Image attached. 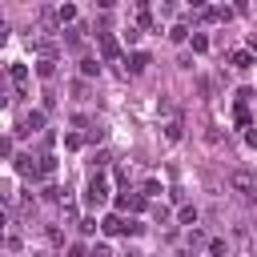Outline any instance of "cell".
Masks as SVG:
<instances>
[{
	"mask_svg": "<svg viewBox=\"0 0 257 257\" xmlns=\"http://www.w3.org/2000/svg\"><path fill=\"white\" fill-rule=\"evenodd\" d=\"M104 201H108V181H104V173H96V177L84 185V205H88V209H100Z\"/></svg>",
	"mask_w": 257,
	"mask_h": 257,
	"instance_id": "obj_1",
	"label": "cell"
},
{
	"mask_svg": "<svg viewBox=\"0 0 257 257\" xmlns=\"http://www.w3.org/2000/svg\"><path fill=\"white\" fill-rule=\"evenodd\" d=\"M229 185H233L241 197H257V177H253L249 169H233V173H229Z\"/></svg>",
	"mask_w": 257,
	"mask_h": 257,
	"instance_id": "obj_2",
	"label": "cell"
},
{
	"mask_svg": "<svg viewBox=\"0 0 257 257\" xmlns=\"http://www.w3.org/2000/svg\"><path fill=\"white\" fill-rule=\"evenodd\" d=\"M100 56L112 64V60H120V40L112 36V32H100Z\"/></svg>",
	"mask_w": 257,
	"mask_h": 257,
	"instance_id": "obj_3",
	"label": "cell"
},
{
	"mask_svg": "<svg viewBox=\"0 0 257 257\" xmlns=\"http://www.w3.org/2000/svg\"><path fill=\"white\" fill-rule=\"evenodd\" d=\"M40 128H44V108H32V112L20 120V128H16V133L24 137V133H40Z\"/></svg>",
	"mask_w": 257,
	"mask_h": 257,
	"instance_id": "obj_4",
	"label": "cell"
},
{
	"mask_svg": "<svg viewBox=\"0 0 257 257\" xmlns=\"http://www.w3.org/2000/svg\"><path fill=\"white\" fill-rule=\"evenodd\" d=\"M161 128H165V141H173V145H177V141L185 137V124H181V112H173V116H165V124H161Z\"/></svg>",
	"mask_w": 257,
	"mask_h": 257,
	"instance_id": "obj_5",
	"label": "cell"
},
{
	"mask_svg": "<svg viewBox=\"0 0 257 257\" xmlns=\"http://www.w3.org/2000/svg\"><path fill=\"white\" fill-rule=\"evenodd\" d=\"M141 209H145V193H133V197L124 193V197L116 201V213H141Z\"/></svg>",
	"mask_w": 257,
	"mask_h": 257,
	"instance_id": "obj_6",
	"label": "cell"
},
{
	"mask_svg": "<svg viewBox=\"0 0 257 257\" xmlns=\"http://www.w3.org/2000/svg\"><path fill=\"white\" fill-rule=\"evenodd\" d=\"M100 229H104L108 237H116V233H128V221H124L120 213H108V217L100 221Z\"/></svg>",
	"mask_w": 257,
	"mask_h": 257,
	"instance_id": "obj_7",
	"label": "cell"
},
{
	"mask_svg": "<svg viewBox=\"0 0 257 257\" xmlns=\"http://www.w3.org/2000/svg\"><path fill=\"white\" fill-rule=\"evenodd\" d=\"M229 64H233V68H253V52L237 48V52H229Z\"/></svg>",
	"mask_w": 257,
	"mask_h": 257,
	"instance_id": "obj_8",
	"label": "cell"
},
{
	"mask_svg": "<svg viewBox=\"0 0 257 257\" xmlns=\"http://www.w3.org/2000/svg\"><path fill=\"white\" fill-rule=\"evenodd\" d=\"M8 76H12L16 92H24V84H28V68H24V64H12V68H8Z\"/></svg>",
	"mask_w": 257,
	"mask_h": 257,
	"instance_id": "obj_9",
	"label": "cell"
},
{
	"mask_svg": "<svg viewBox=\"0 0 257 257\" xmlns=\"http://www.w3.org/2000/svg\"><path fill=\"white\" fill-rule=\"evenodd\" d=\"M16 169H20L24 177H40V165H36L32 157H16Z\"/></svg>",
	"mask_w": 257,
	"mask_h": 257,
	"instance_id": "obj_10",
	"label": "cell"
},
{
	"mask_svg": "<svg viewBox=\"0 0 257 257\" xmlns=\"http://www.w3.org/2000/svg\"><path fill=\"white\" fill-rule=\"evenodd\" d=\"M96 72H100V60L84 56V60H80V80H88V76H96Z\"/></svg>",
	"mask_w": 257,
	"mask_h": 257,
	"instance_id": "obj_11",
	"label": "cell"
},
{
	"mask_svg": "<svg viewBox=\"0 0 257 257\" xmlns=\"http://www.w3.org/2000/svg\"><path fill=\"white\" fill-rule=\"evenodd\" d=\"M145 64H149V52H133L128 56V72H145Z\"/></svg>",
	"mask_w": 257,
	"mask_h": 257,
	"instance_id": "obj_12",
	"label": "cell"
},
{
	"mask_svg": "<svg viewBox=\"0 0 257 257\" xmlns=\"http://www.w3.org/2000/svg\"><path fill=\"white\" fill-rule=\"evenodd\" d=\"M56 20H60V24H72V20H76V8H72V4H60V8H56Z\"/></svg>",
	"mask_w": 257,
	"mask_h": 257,
	"instance_id": "obj_13",
	"label": "cell"
},
{
	"mask_svg": "<svg viewBox=\"0 0 257 257\" xmlns=\"http://www.w3.org/2000/svg\"><path fill=\"white\" fill-rule=\"evenodd\" d=\"M177 217H181V225H189V229L197 225V209H193V205H181V213H177Z\"/></svg>",
	"mask_w": 257,
	"mask_h": 257,
	"instance_id": "obj_14",
	"label": "cell"
},
{
	"mask_svg": "<svg viewBox=\"0 0 257 257\" xmlns=\"http://www.w3.org/2000/svg\"><path fill=\"white\" fill-rule=\"evenodd\" d=\"M189 44H193V52H205V48H209V36H205V32H193Z\"/></svg>",
	"mask_w": 257,
	"mask_h": 257,
	"instance_id": "obj_15",
	"label": "cell"
},
{
	"mask_svg": "<svg viewBox=\"0 0 257 257\" xmlns=\"http://www.w3.org/2000/svg\"><path fill=\"white\" fill-rule=\"evenodd\" d=\"M36 72H40L44 80H52V76H56V60H40V64H36Z\"/></svg>",
	"mask_w": 257,
	"mask_h": 257,
	"instance_id": "obj_16",
	"label": "cell"
},
{
	"mask_svg": "<svg viewBox=\"0 0 257 257\" xmlns=\"http://www.w3.org/2000/svg\"><path fill=\"white\" fill-rule=\"evenodd\" d=\"M169 40H177V44L189 40V28H185V24H173V28H169Z\"/></svg>",
	"mask_w": 257,
	"mask_h": 257,
	"instance_id": "obj_17",
	"label": "cell"
},
{
	"mask_svg": "<svg viewBox=\"0 0 257 257\" xmlns=\"http://www.w3.org/2000/svg\"><path fill=\"white\" fill-rule=\"evenodd\" d=\"M64 44H68V48H80V44H84V36H80L76 28H68V32H64Z\"/></svg>",
	"mask_w": 257,
	"mask_h": 257,
	"instance_id": "obj_18",
	"label": "cell"
},
{
	"mask_svg": "<svg viewBox=\"0 0 257 257\" xmlns=\"http://www.w3.org/2000/svg\"><path fill=\"white\" fill-rule=\"evenodd\" d=\"M72 96L76 100H88V80H72Z\"/></svg>",
	"mask_w": 257,
	"mask_h": 257,
	"instance_id": "obj_19",
	"label": "cell"
},
{
	"mask_svg": "<svg viewBox=\"0 0 257 257\" xmlns=\"http://www.w3.org/2000/svg\"><path fill=\"white\" fill-rule=\"evenodd\" d=\"M209 253H213V257H229V249H225V241H221V237H213V241H209Z\"/></svg>",
	"mask_w": 257,
	"mask_h": 257,
	"instance_id": "obj_20",
	"label": "cell"
},
{
	"mask_svg": "<svg viewBox=\"0 0 257 257\" xmlns=\"http://www.w3.org/2000/svg\"><path fill=\"white\" fill-rule=\"evenodd\" d=\"M56 169V157H40V177H48Z\"/></svg>",
	"mask_w": 257,
	"mask_h": 257,
	"instance_id": "obj_21",
	"label": "cell"
},
{
	"mask_svg": "<svg viewBox=\"0 0 257 257\" xmlns=\"http://www.w3.org/2000/svg\"><path fill=\"white\" fill-rule=\"evenodd\" d=\"M96 229H100V225H96V217H84V221H80V233H84V237H88V233H96Z\"/></svg>",
	"mask_w": 257,
	"mask_h": 257,
	"instance_id": "obj_22",
	"label": "cell"
},
{
	"mask_svg": "<svg viewBox=\"0 0 257 257\" xmlns=\"http://www.w3.org/2000/svg\"><path fill=\"white\" fill-rule=\"evenodd\" d=\"M189 245H209V237L201 229H189Z\"/></svg>",
	"mask_w": 257,
	"mask_h": 257,
	"instance_id": "obj_23",
	"label": "cell"
},
{
	"mask_svg": "<svg viewBox=\"0 0 257 257\" xmlns=\"http://www.w3.org/2000/svg\"><path fill=\"white\" fill-rule=\"evenodd\" d=\"M100 137H104V128H100V124H88V133H84V141H100Z\"/></svg>",
	"mask_w": 257,
	"mask_h": 257,
	"instance_id": "obj_24",
	"label": "cell"
},
{
	"mask_svg": "<svg viewBox=\"0 0 257 257\" xmlns=\"http://www.w3.org/2000/svg\"><path fill=\"white\" fill-rule=\"evenodd\" d=\"M48 241H52V245H64V233H60L56 225H48Z\"/></svg>",
	"mask_w": 257,
	"mask_h": 257,
	"instance_id": "obj_25",
	"label": "cell"
},
{
	"mask_svg": "<svg viewBox=\"0 0 257 257\" xmlns=\"http://www.w3.org/2000/svg\"><path fill=\"white\" fill-rule=\"evenodd\" d=\"M237 124H241V128H245V133H249V128H253V124H249V112H245V108H237Z\"/></svg>",
	"mask_w": 257,
	"mask_h": 257,
	"instance_id": "obj_26",
	"label": "cell"
},
{
	"mask_svg": "<svg viewBox=\"0 0 257 257\" xmlns=\"http://www.w3.org/2000/svg\"><path fill=\"white\" fill-rule=\"evenodd\" d=\"M88 257H112V253H108V245H96V249H92Z\"/></svg>",
	"mask_w": 257,
	"mask_h": 257,
	"instance_id": "obj_27",
	"label": "cell"
},
{
	"mask_svg": "<svg viewBox=\"0 0 257 257\" xmlns=\"http://www.w3.org/2000/svg\"><path fill=\"white\" fill-rule=\"evenodd\" d=\"M124 257H141V253H124Z\"/></svg>",
	"mask_w": 257,
	"mask_h": 257,
	"instance_id": "obj_28",
	"label": "cell"
},
{
	"mask_svg": "<svg viewBox=\"0 0 257 257\" xmlns=\"http://www.w3.org/2000/svg\"><path fill=\"white\" fill-rule=\"evenodd\" d=\"M253 257H257V245H253Z\"/></svg>",
	"mask_w": 257,
	"mask_h": 257,
	"instance_id": "obj_29",
	"label": "cell"
}]
</instances>
